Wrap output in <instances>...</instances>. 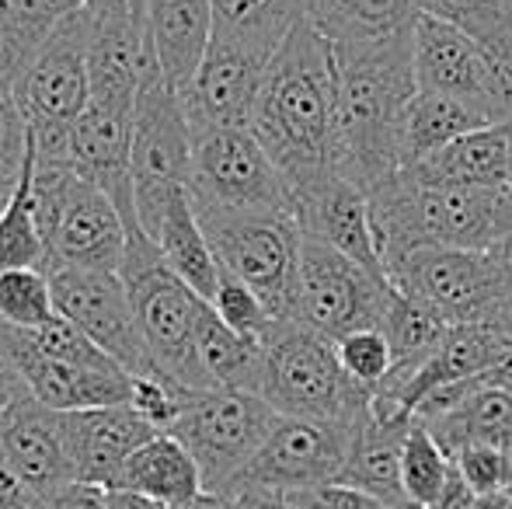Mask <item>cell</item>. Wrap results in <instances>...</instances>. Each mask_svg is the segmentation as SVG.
Here are the masks:
<instances>
[{
	"instance_id": "cell-1",
	"label": "cell",
	"mask_w": 512,
	"mask_h": 509,
	"mask_svg": "<svg viewBox=\"0 0 512 509\" xmlns=\"http://www.w3.org/2000/svg\"><path fill=\"white\" fill-rule=\"evenodd\" d=\"M251 133L283 171L293 199L328 175H338L335 46L307 18L297 21L265 70L251 112Z\"/></svg>"
},
{
	"instance_id": "cell-2",
	"label": "cell",
	"mask_w": 512,
	"mask_h": 509,
	"mask_svg": "<svg viewBox=\"0 0 512 509\" xmlns=\"http://www.w3.org/2000/svg\"><path fill=\"white\" fill-rule=\"evenodd\" d=\"M338 157L335 171L370 196L401 171V126L418 95L411 28L366 46H335Z\"/></svg>"
},
{
	"instance_id": "cell-3",
	"label": "cell",
	"mask_w": 512,
	"mask_h": 509,
	"mask_svg": "<svg viewBox=\"0 0 512 509\" xmlns=\"http://www.w3.org/2000/svg\"><path fill=\"white\" fill-rule=\"evenodd\" d=\"M384 272L418 248H481L512 234V189H450L398 171L370 192Z\"/></svg>"
},
{
	"instance_id": "cell-4",
	"label": "cell",
	"mask_w": 512,
	"mask_h": 509,
	"mask_svg": "<svg viewBox=\"0 0 512 509\" xmlns=\"http://www.w3.org/2000/svg\"><path fill=\"white\" fill-rule=\"evenodd\" d=\"M119 276L133 300L136 325H140L143 346H147L157 377L189 387V391H209L213 384L199 367L196 353V328L209 300H203L182 276L171 272L161 248L140 227H129V245Z\"/></svg>"
},
{
	"instance_id": "cell-5",
	"label": "cell",
	"mask_w": 512,
	"mask_h": 509,
	"mask_svg": "<svg viewBox=\"0 0 512 509\" xmlns=\"http://www.w3.org/2000/svg\"><path fill=\"white\" fill-rule=\"evenodd\" d=\"M32 199L46 241V265L53 269L119 272L129 245V227L119 206L98 185L81 178L70 161H42L35 154Z\"/></svg>"
},
{
	"instance_id": "cell-6",
	"label": "cell",
	"mask_w": 512,
	"mask_h": 509,
	"mask_svg": "<svg viewBox=\"0 0 512 509\" xmlns=\"http://www.w3.org/2000/svg\"><path fill=\"white\" fill-rule=\"evenodd\" d=\"M262 398L297 419H359L373 391L356 384L338 360V342L300 321H276L262 339Z\"/></svg>"
},
{
	"instance_id": "cell-7",
	"label": "cell",
	"mask_w": 512,
	"mask_h": 509,
	"mask_svg": "<svg viewBox=\"0 0 512 509\" xmlns=\"http://www.w3.org/2000/svg\"><path fill=\"white\" fill-rule=\"evenodd\" d=\"M209 248L223 272L265 300L276 321H293L304 231L290 210H227L196 206Z\"/></svg>"
},
{
	"instance_id": "cell-8",
	"label": "cell",
	"mask_w": 512,
	"mask_h": 509,
	"mask_svg": "<svg viewBox=\"0 0 512 509\" xmlns=\"http://www.w3.org/2000/svg\"><path fill=\"white\" fill-rule=\"evenodd\" d=\"M11 84L14 98L28 119L35 154L42 161H67L70 129L91 105L88 18H84V11L60 21Z\"/></svg>"
},
{
	"instance_id": "cell-9",
	"label": "cell",
	"mask_w": 512,
	"mask_h": 509,
	"mask_svg": "<svg viewBox=\"0 0 512 509\" xmlns=\"http://www.w3.org/2000/svg\"><path fill=\"white\" fill-rule=\"evenodd\" d=\"M279 412L262 398L248 391H189L182 401L171 436L185 443L203 471V489L223 492L241 478V471L255 461L262 443L269 440Z\"/></svg>"
},
{
	"instance_id": "cell-10",
	"label": "cell",
	"mask_w": 512,
	"mask_h": 509,
	"mask_svg": "<svg viewBox=\"0 0 512 509\" xmlns=\"http://www.w3.org/2000/svg\"><path fill=\"white\" fill-rule=\"evenodd\" d=\"M192 206L290 210L293 189L251 126L192 129ZM297 217V213H293Z\"/></svg>"
},
{
	"instance_id": "cell-11",
	"label": "cell",
	"mask_w": 512,
	"mask_h": 509,
	"mask_svg": "<svg viewBox=\"0 0 512 509\" xmlns=\"http://www.w3.org/2000/svg\"><path fill=\"white\" fill-rule=\"evenodd\" d=\"M387 297H391L387 279L373 276L349 255L304 234L293 321L338 342L363 328H380Z\"/></svg>"
},
{
	"instance_id": "cell-12",
	"label": "cell",
	"mask_w": 512,
	"mask_h": 509,
	"mask_svg": "<svg viewBox=\"0 0 512 509\" xmlns=\"http://www.w3.org/2000/svg\"><path fill=\"white\" fill-rule=\"evenodd\" d=\"M352 422L279 415L269 440L255 454V461L241 471V478L223 496H234V492L244 489L293 496V492H307L317 489V485L338 482L345 457H349Z\"/></svg>"
},
{
	"instance_id": "cell-13",
	"label": "cell",
	"mask_w": 512,
	"mask_h": 509,
	"mask_svg": "<svg viewBox=\"0 0 512 509\" xmlns=\"http://www.w3.org/2000/svg\"><path fill=\"white\" fill-rule=\"evenodd\" d=\"M46 276L53 283V300L60 318H67L91 342H98L126 374L157 377L147 346H143L140 325H136L133 300H129V290L119 272L53 269Z\"/></svg>"
},
{
	"instance_id": "cell-14",
	"label": "cell",
	"mask_w": 512,
	"mask_h": 509,
	"mask_svg": "<svg viewBox=\"0 0 512 509\" xmlns=\"http://www.w3.org/2000/svg\"><path fill=\"white\" fill-rule=\"evenodd\" d=\"M394 290L432 307L450 325L485 321L502 304L499 279L488 265L485 248H418L387 269Z\"/></svg>"
},
{
	"instance_id": "cell-15",
	"label": "cell",
	"mask_w": 512,
	"mask_h": 509,
	"mask_svg": "<svg viewBox=\"0 0 512 509\" xmlns=\"http://www.w3.org/2000/svg\"><path fill=\"white\" fill-rule=\"evenodd\" d=\"M192 178V123L182 91L154 67L140 84L133 109V189L136 199L189 189Z\"/></svg>"
},
{
	"instance_id": "cell-16",
	"label": "cell",
	"mask_w": 512,
	"mask_h": 509,
	"mask_svg": "<svg viewBox=\"0 0 512 509\" xmlns=\"http://www.w3.org/2000/svg\"><path fill=\"white\" fill-rule=\"evenodd\" d=\"M272 56L276 49L230 39V35H213L196 77L182 91L192 129L251 126V112H255Z\"/></svg>"
},
{
	"instance_id": "cell-17",
	"label": "cell",
	"mask_w": 512,
	"mask_h": 509,
	"mask_svg": "<svg viewBox=\"0 0 512 509\" xmlns=\"http://www.w3.org/2000/svg\"><path fill=\"white\" fill-rule=\"evenodd\" d=\"M67 161L119 206L126 227H140L133 189V112L91 102L70 129Z\"/></svg>"
},
{
	"instance_id": "cell-18",
	"label": "cell",
	"mask_w": 512,
	"mask_h": 509,
	"mask_svg": "<svg viewBox=\"0 0 512 509\" xmlns=\"http://www.w3.org/2000/svg\"><path fill=\"white\" fill-rule=\"evenodd\" d=\"M415 415L373 394L370 408L352 422L349 457L342 468V485L373 496L387 509H411L401 485V450Z\"/></svg>"
},
{
	"instance_id": "cell-19",
	"label": "cell",
	"mask_w": 512,
	"mask_h": 509,
	"mask_svg": "<svg viewBox=\"0 0 512 509\" xmlns=\"http://www.w3.org/2000/svg\"><path fill=\"white\" fill-rule=\"evenodd\" d=\"M0 450L35 499L49 496L67 482H77L63 412L46 408L32 394H25L0 412Z\"/></svg>"
},
{
	"instance_id": "cell-20",
	"label": "cell",
	"mask_w": 512,
	"mask_h": 509,
	"mask_svg": "<svg viewBox=\"0 0 512 509\" xmlns=\"http://www.w3.org/2000/svg\"><path fill=\"white\" fill-rule=\"evenodd\" d=\"M70 461H74L77 482L102 485L115 492L126 461L154 440L161 429L150 426L133 405L84 408V412H63Z\"/></svg>"
},
{
	"instance_id": "cell-21",
	"label": "cell",
	"mask_w": 512,
	"mask_h": 509,
	"mask_svg": "<svg viewBox=\"0 0 512 509\" xmlns=\"http://www.w3.org/2000/svg\"><path fill=\"white\" fill-rule=\"evenodd\" d=\"M293 213H297L300 231L307 238L324 241L335 252L349 255L352 262L370 269L373 276L387 279L377 248V231H373V217H370V196L359 185L345 182L342 175H328L314 189L300 192L293 199Z\"/></svg>"
},
{
	"instance_id": "cell-22",
	"label": "cell",
	"mask_w": 512,
	"mask_h": 509,
	"mask_svg": "<svg viewBox=\"0 0 512 509\" xmlns=\"http://www.w3.org/2000/svg\"><path fill=\"white\" fill-rule=\"evenodd\" d=\"M4 335L14 363H18L21 377L28 384V394L46 408H53V412L129 405V398H133V374H126V370L70 367V363L39 353L32 346V339L25 332H18V328H4Z\"/></svg>"
},
{
	"instance_id": "cell-23",
	"label": "cell",
	"mask_w": 512,
	"mask_h": 509,
	"mask_svg": "<svg viewBox=\"0 0 512 509\" xmlns=\"http://www.w3.org/2000/svg\"><path fill=\"white\" fill-rule=\"evenodd\" d=\"M136 224L161 248L164 262L171 265L175 276H182L203 300H213L216 283H220V262L209 248L189 189L136 199Z\"/></svg>"
},
{
	"instance_id": "cell-24",
	"label": "cell",
	"mask_w": 512,
	"mask_h": 509,
	"mask_svg": "<svg viewBox=\"0 0 512 509\" xmlns=\"http://www.w3.org/2000/svg\"><path fill=\"white\" fill-rule=\"evenodd\" d=\"M411 42H415L418 91H439V95L474 98V102L488 105L485 49L474 35L436 18V14L418 11L415 25H411Z\"/></svg>"
},
{
	"instance_id": "cell-25",
	"label": "cell",
	"mask_w": 512,
	"mask_h": 509,
	"mask_svg": "<svg viewBox=\"0 0 512 509\" xmlns=\"http://www.w3.org/2000/svg\"><path fill=\"white\" fill-rule=\"evenodd\" d=\"M509 353H512V339L502 335L495 325H488V321L450 325V332L439 342V349L418 367V374L401 387V394L391 405L415 415L418 401H422L425 394L439 391V387L460 384V381H471V377L492 370L499 360H506Z\"/></svg>"
},
{
	"instance_id": "cell-26",
	"label": "cell",
	"mask_w": 512,
	"mask_h": 509,
	"mask_svg": "<svg viewBox=\"0 0 512 509\" xmlns=\"http://www.w3.org/2000/svg\"><path fill=\"white\" fill-rule=\"evenodd\" d=\"M418 182L450 189H512V126H485L460 136L439 154L401 168Z\"/></svg>"
},
{
	"instance_id": "cell-27",
	"label": "cell",
	"mask_w": 512,
	"mask_h": 509,
	"mask_svg": "<svg viewBox=\"0 0 512 509\" xmlns=\"http://www.w3.org/2000/svg\"><path fill=\"white\" fill-rule=\"evenodd\" d=\"M213 0H147V35L164 81L185 91L213 42Z\"/></svg>"
},
{
	"instance_id": "cell-28",
	"label": "cell",
	"mask_w": 512,
	"mask_h": 509,
	"mask_svg": "<svg viewBox=\"0 0 512 509\" xmlns=\"http://www.w3.org/2000/svg\"><path fill=\"white\" fill-rule=\"evenodd\" d=\"M485 126H499L485 102L457 95H439V91H418L408 102L405 126H401V168L439 154L460 136L478 133Z\"/></svg>"
},
{
	"instance_id": "cell-29",
	"label": "cell",
	"mask_w": 512,
	"mask_h": 509,
	"mask_svg": "<svg viewBox=\"0 0 512 509\" xmlns=\"http://www.w3.org/2000/svg\"><path fill=\"white\" fill-rule=\"evenodd\" d=\"M425 422L436 443L446 454H457L464 447H512V394L502 387L485 384V377H471L467 394L443 415H432Z\"/></svg>"
},
{
	"instance_id": "cell-30",
	"label": "cell",
	"mask_w": 512,
	"mask_h": 509,
	"mask_svg": "<svg viewBox=\"0 0 512 509\" xmlns=\"http://www.w3.org/2000/svg\"><path fill=\"white\" fill-rule=\"evenodd\" d=\"M115 492H136L143 499L178 509L203 496V471L196 457L185 450V443L171 433H157L150 443H143L126 461Z\"/></svg>"
},
{
	"instance_id": "cell-31",
	"label": "cell",
	"mask_w": 512,
	"mask_h": 509,
	"mask_svg": "<svg viewBox=\"0 0 512 509\" xmlns=\"http://www.w3.org/2000/svg\"><path fill=\"white\" fill-rule=\"evenodd\" d=\"M418 0H307V21L331 46H366L405 32Z\"/></svg>"
},
{
	"instance_id": "cell-32",
	"label": "cell",
	"mask_w": 512,
	"mask_h": 509,
	"mask_svg": "<svg viewBox=\"0 0 512 509\" xmlns=\"http://www.w3.org/2000/svg\"><path fill=\"white\" fill-rule=\"evenodd\" d=\"M196 353H199V367H203V374L209 377L213 387L262 394V374H265L262 339H251V335H241L230 325H223L220 314L209 304L196 328Z\"/></svg>"
},
{
	"instance_id": "cell-33",
	"label": "cell",
	"mask_w": 512,
	"mask_h": 509,
	"mask_svg": "<svg viewBox=\"0 0 512 509\" xmlns=\"http://www.w3.org/2000/svg\"><path fill=\"white\" fill-rule=\"evenodd\" d=\"M307 18V0H213V35L279 49Z\"/></svg>"
},
{
	"instance_id": "cell-34",
	"label": "cell",
	"mask_w": 512,
	"mask_h": 509,
	"mask_svg": "<svg viewBox=\"0 0 512 509\" xmlns=\"http://www.w3.org/2000/svg\"><path fill=\"white\" fill-rule=\"evenodd\" d=\"M32 175H35V140L28 150V161L14 185L11 199L0 210V272L4 269H42L46 265V241L39 231L32 199Z\"/></svg>"
},
{
	"instance_id": "cell-35",
	"label": "cell",
	"mask_w": 512,
	"mask_h": 509,
	"mask_svg": "<svg viewBox=\"0 0 512 509\" xmlns=\"http://www.w3.org/2000/svg\"><path fill=\"white\" fill-rule=\"evenodd\" d=\"M88 0H18L11 21L4 25V53H0V77L14 81L35 49L46 42L60 21L84 11Z\"/></svg>"
},
{
	"instance_id": "cell-36",
	"label": "cell",
	"mask_w": 512,
	"mask_h": 509,
	"mask_svg": "<svg viewBox=\"0 0 512 509\" xmlns=\"http://www.w3.org/2000/svg\"><path fill=\"white\" fill-rule=\"evenodd\" d=\"M453 475V457L436 443V436L425 429V422H411L401 450V485L411 509H429L443 496L446 482Z\"/></svg>"
},
{
	"instance_id": "cell-37",
	"label": "cell",
	"mask_w": 512,
	"mask_h": 509,
	"mask_svg": "<svg viewBox=\"0 0 512 509\" xmlns=\"http://www.w3.org/2000/svg\"><path fill=\"white\" fill-rule=\"evenodd\" d=\"M56 318L53 283L42 269H4L0 272V325L35 332Z\"/></svg>"
},
{
	"instance_id": "cell-38",
	"label": "cell",
	"mask_w": 512,
	"mask_h": 509,
	"mask_svg": "<svg viewBox=\"0 0 512 509\" xmlns=\"http://www.w3.org/2000/svg\"><path fill=\"white\" fill-rule=\"evenodd\" d=\"M32 339V346L39 353L53 356L60 363H70V367H88V370H122L112 356L105 353L98 342H91L88 335L81 332L77 325H70L67 318L56 314L49 325L35 328V332H25Z\"/></svg>"
},
{
	"instance_id": "cell-39",
	"label": "cell",
	"mask_w": 512,
	"mask_h": 509,
	"mask_svg": "<svg viewBox=\"0 0 512 509\" xmlns=\"http://www.w3.org/2000/svg\"><path fill=\"white\" fill-rule=\"evenodd\" d=\"M216 314H220L223 325H230L234 332L251 335V339H265L276 325L272 311L265 307V300L258 297L251 286H244L241 279H234L230 272L220 269V283H216V293L209 300Z\"/></svg>"
},
{
	"instance_id": "cell-40",
	"label": "cell",
	"mask_w": 512,
	"mask_h": 509,
	"mask_svg": "<svg viewBox=\"0 0 512 509\" xmlns=\"http://www.w3.org/2000/svg\"><path fill=\"white\" fill-rule=\"evenodd\" d=\"M338 360L356 384L377 391L394 374V349L380 328H363L338 339Z\"/></svg>"
},
{
	"instance_id": "cell-41",
	"label": "cell",
	"mask_w": 512,
	"mask_h": 509,
	"mask_svg": "<svg viewBox=\"0 0 512 509\" xmlns=\"http://www.w3.org/2000/svg\"><path fill=\"white\" fill-rule=\"evenodd\" d=\"M32 150L28 119L14 98V84L0 77V182H18Z\"/></svg>"
},
{
	"instance_id": "cell-42",
	"label": "cell",
	"mask_w": 512,
	"mask_h": 509,
	"mask_svg": "<svg viewBox=\"0 0 512 509\" xmlns=\"http://www.w3.org/2000/svg\"><path fill=\"white\" fill-rule=\"evenodd\" d=\"M453 464L478 496L512 492V461L506 447H464L453 454Z\"/></svg>"
},
{
	"instance_id": "cell-43",
	"label": "cell",
	"mask_w": 512,
	"mask_h": 509,
	"mask_svg": "<svg viewBox=\"0 0 512 509\" xmlns=\"http://www.w3.org/2000/svg\"><path fill=\"white\" fill-rule=\"evenodd\" d=\"M488 67V105H492L495 123L512 126V25L506 32L481 42Z\"/></svg>"
},
{
	"instance_id": "cell-44",
	"label": "cell",
	"mask_w": 512,
	"mask_h": 509,
	"mask_svg": "<svg viewBox=\"0 0 512 509\" xmlns=\"http://www.w3.org/2000/svg\"><path fill=\"white\" fill-rule=\"evenodd\" d=\"M286 499H293L300 509H387L373 496H366V492L352 489V485H342V482H328L307 492H293V496H286Z\"/></svg>"
},
{
	"instance_id": "cell-45",
	"label": "cell",
	"mask_w": 512,
	"mask_h": 509,
	"mask_svg": "<svg viewBox=\"0 0 512 509\" xmlns=\"http://www.w3.org/2000/svg\"><path fill=\"white\" fill-rule=\"evenodd\" d=\"M39 509H108V489L91 482H67L60 489H53L49 496H42Z\"/></svg>"
},
{
	"instance_id": "cell-46",
	"label": "cell",
	"mask_w": 512,
	"mask_h": 509,
	"mask_svg": "<svg viewBox=\"0 0 512 509\" xmlns=\"http://www.w3.org/2000/svg\"><path fill=\"white\" fill-rule=\"evenodd\" d=\"M25 394H28V384H25V377H21L18 363H14L4 325H0V412H4L7 405H14L18 398H25Z\"/></svg>"
},
{
	"instance_id": "cell-47",
	"label": "cell",
	"mask_w": 512,
	"mask_h": 509,
	"mask_svg": "<svg viewBox=\"0 0 512 509\" xmlns=\"http://www.w3.org/2000/svg\"><path fill=\"white\" fill-rule=\"evenodd\" d=\"M39 499L32 496L25 482L18 478V471L11 468V461L0 450V509H35Z\"/></svg>"
},
{
	"instance_id": "cell-48",
	"label": "cell",
	"mask_w": 512,
	"mask_h": 509,
	"mask_svg": "<svg viewBox=\"0 0 512 509\" xmlns=\"http://www.w3.org/2000/svg\"><path fill=\"white\" fill-rule=\"evenodd\" d=\"M88 18H136L147 21V0H88Z\"/></svg>"
},
{
	"instance_id": "cell-49",
	"label": "cell",
	"mask_w": 512,
	"mask_h": 509,
	"mask_svg": "<svg viewBox=\"0 0 512 509\" xmlns=\"http://www.w3.org/2000/svg\"><path fill=\"white\" fill-rule=\"evenodd\" d=\"M485 255H488V265H492L495 279H499L502 300L512 297V234L499 238L495 245H488Z\"/></svg>"
},
{
	"instance_id": "cell-50",
	"label": "cell",
	"mask_w": 512,
	"mask_h": 509,
	"mask_svg": "<svg viewBox=\"0 0 512 509\" xmlns=\"http://www.w3.org/2000/svg\"><path fill=\"white\" fill-rule=\"evenodd\" d=\"M474 499H478V492H474L471 485L460 478L457 464H453V475H450V482H446L443 496H439L429 509H471Z\"/></svg>"
},
{
	"instance_id": "cell-51",
	"label": "cell",
	"mask_w": 512,
	"mask_h": 509,
	"mask_svg": "<svg viewBox=\"0 0 512 509\" xmlns=\"http://www.w3.org/2000/svg\"><path fill=\"white\" fill-rule=\"evenodd\" d=\"M237 509H300L293 499L279 496V492H262V489H244L227 496Z\"/></svg>"
},
{
	"instance_id": "cell-52",
	"label": "cell",
	"mask_w": 512,
	"mask_h": 509,
	"mask_svg": "<svg viewBox=\"0 0 512 509\" xmlns=\"http://www.w3.org/2000/svg\"><path fill=\"white\" fill-rule=\"evenodd\" d=\"M108 509H168V506L136 496V492H108Z\"/></svg>"
},
{
	"instance_id": "cell-53",
	"label": "cell",
	"mask_w": 512,
	"mask_h": 509,
	"mask_svg": "<svg viewBox=\"0 0 512 509\" xmlns=\"http://www.w3.org/2000/svg\"><path fill=\"white\" fill-rule=\"evenodd\" d=\"M485 384H492V387H502V391H509L512 394V353L506 356V360H499L492 370H485Z\"/></svg>"
},
{
	"instance_id": "cell-54",
	"label": "cell",
	"mask_w": 512,
	"mask_h": 509,
	"mask_svg": "<svg viewBox=\"0 0 512 509\" xmlns=\"http://www.w3.org/2000/svg\"><path fill=\"white\" fill-rule=\"evenodd\" d=\"M485 321H488V325H495V328H499L502 335H509V339H512V297H506V300H502V304L495 307V311L488 314Z\"/></svg>"
},
{
	"instance_id": "cell-55",
	"label": "cell",
	"mask_w": 512,
	"mask_h": 509,
	"mask_svg": "<svg viewBox=\"0 0 512 509\" xmlns=\"http://www.w3.org/2000/svg\"><path fill=\"white\" fill-rule=\"evenodd\" d=\"M178 509H237L234 503H230L227 496H216V492H203V496H196L192 503L178 506Z\"/></svg>"
},
{
	"instance_id": "cell-56",
	"label": "cell",
	"mask_w": 512,
	"mask_h": 509,
	"mask_svg": "<svg viewBox=\"0 0 512 509\" xmlns=\"http://www.w3.org/2000/svg\"><path fill=\"white\" fill-rule=\"evenodd\" d=\"M471 509H512V492H495V496H478Z\"/></svg>"
},
{
	"instance_id": "cell-57",
	"label": "cell",
	"mask_w": 512,
	"mask_h": 509,
	"mask_svg": "<svg viewBox=\"0 0 512 509\" xmlns=\"http://www.w3.org/2000/svg\"><path fill=\"white\" fill-rule=\"evenodd\" d=\"M14 4H18V0H0V28H4L7 21H11V14H14Z\"/></svg>"
},
{
	"instance_id": "cell-58",
	"label": "cell",
	"mask_w": 512,
	"mask_h": 509,
	"mask_svg": "<svg viewBox=\"0 0 512 509\" xmlns=\"http://www.w3.org/2000/svg\"><path fill=\"white\" fill-rule=\"evenodd\" d=\"M14 185H18V182H0V210H4V206H7V199H11Z\"/></svg>"
},
{
	"instance_id": "cell-59",
	"label": "cell",
	"mask_w": 512,
	"mask_h": 509,
	"mask_svg": "<svg viewBox=\"0 0 512 509\" xmlns=\"http://www.w3.org/2000/svg\"><path fill=\"white\" fill-rule=\"evenodd\" d=\"M0 53H4V28H0Z\"/></svg>"
},
{
	"instance_id": "cell-60",
	"label": "cell",
	"mask_w": 512,
	"mask_h": 509,
	"mask_svg": "<svg viewBox=\"0 0 512 509\" xmlns=\"http://www.w3.org/2000/svg\"><path fill=\"white\" fill-rule=\"evenodd\" d=\"M509 461H512V447H509Z\"/></svg>"
},
{
	"instance_id": "cell-61",
	"label": "cell",
	"mask_w": 512,
	"mask_h": 509,
	"mask_svg": "<svg viewBox=\"0 0 512 509\" xmlns=\"http://www.w3.org/2000/svg\"><path fill=\"white\" fill-rule=\"evenodd\" d=\"M35 509H39V506H35Z\"/></svg>"
}]
</instances>
